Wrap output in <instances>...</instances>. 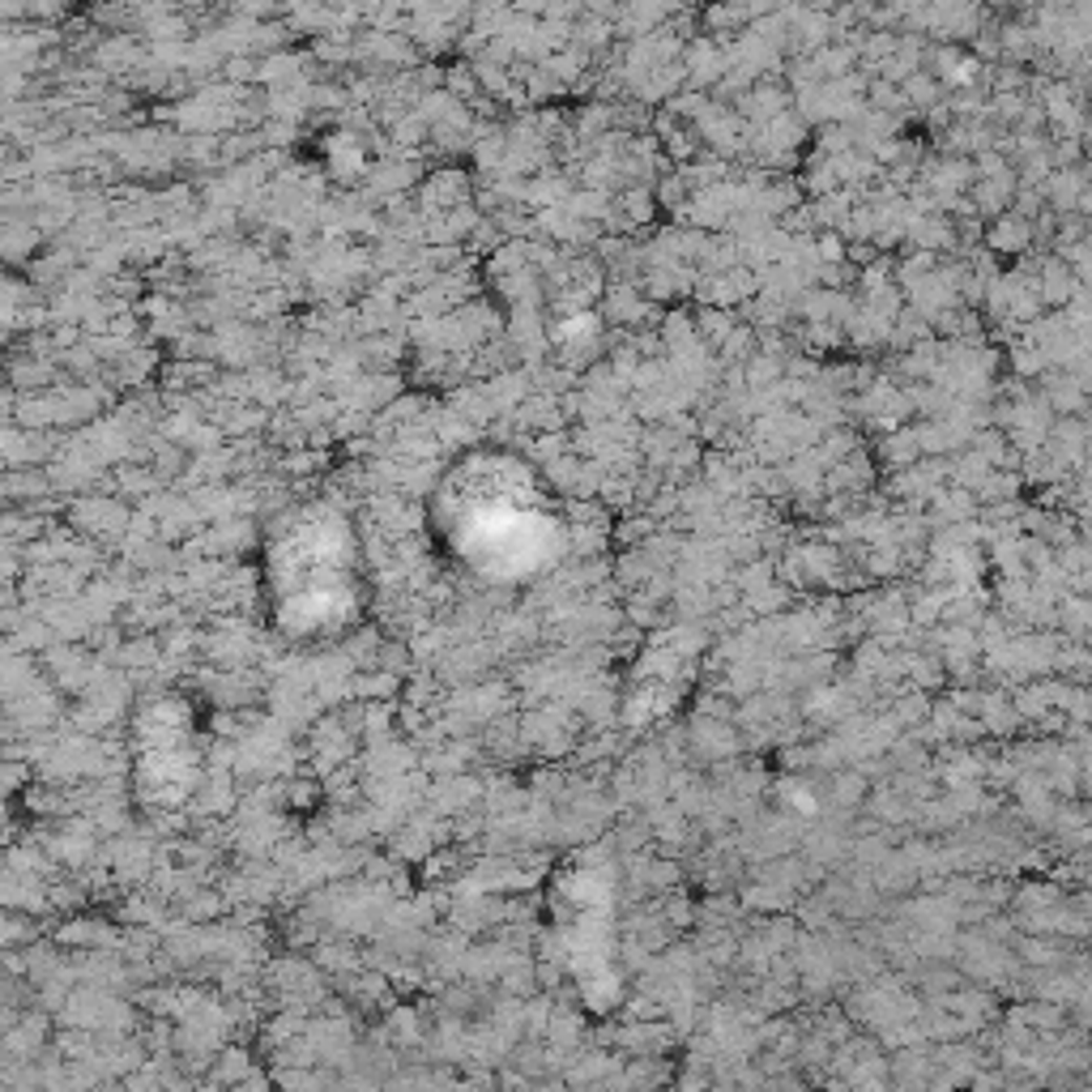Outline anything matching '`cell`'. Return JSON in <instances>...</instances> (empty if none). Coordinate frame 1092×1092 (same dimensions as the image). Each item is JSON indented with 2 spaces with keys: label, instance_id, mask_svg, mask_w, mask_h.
<instances>
[{
  "label": "cell",
  "instance_id": "obj_2",
  "mask_svg": "<svg viewBox=\"0 0 1092 1092\" xmlns=\"http://www.w3.org/2000/svg\"><path fill=\"white\" fill-rule=\"evenodd\" d=\"M274 581L282 598V615L299 627H325L346 619L350 611V542L334 521H303L295 526L274 551Z\"/></svg>",
  "mask_w": 1092,
  "mask_h": 1092
},
{
  "label": "cell",
  "instance_id": "obj_1",
  "mask_svg": "<svg viewBox=\"0 0 1092 1092\" xmlns=\"http://www.w3.org/2000/svg\"><path fill=\"white\" fill-rule=\"evenodd\" d=\"M440 534L470 568L521 576L559 551V512L542 483L504 453L462 462L440 487Z\"/></svg>",
  "mask_w": 1092,
  "mask_h": 1092
}]
</instances>
